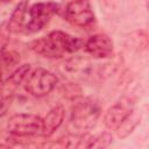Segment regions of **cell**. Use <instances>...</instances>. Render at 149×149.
I'll use <instances>...</instances> for the list:
<instances>
[{
  "label": "cell",
  "mask_w": 149,
  "mask_h": 149,
  "mask_svg": "<svg viewBox=\"0 0 149 149\" xmlns=\"http://www.w3.org/2000/svg\"><path fill=\"white\" fill-rule=\"evenodd\" d=\"M83 47V41L64 31L55 30L47 36L31 43V49L44 57H62L65 54L78 51Z\"/></svg>",
  "instance_id": "cell-1"
},
{
  "label": "cell",
  "mask_w": 149,
  "mask_h": 149,
  "mask_svg": "<svg viewBox=\"0 0 149 149\" xmlns=\"http://www.w3.org/2000/svg\"><path fill=\"white\" fill-rule=\"evenodd\" d=\"M57 81L58 79L52 72L38 68L26 78L24 88L29 94L40 98L49 94L55 88Z\"/></svg>",
  "instance_id": "cell-2"
},
{
  "label": "cell",
  "mask_w": 149,
  "mask_h": 149,
  "mask_svg": "<svg viewBox=\"0 0 149 149\" xmlns=\"http://www.w3.org/2000/svg\"><path fill=\"white\" fill-rule=\"evenodd\" d=\"M8 130L10 134L26 137L31 135H41L42 130V118L35 114H15L8 121Z\"/></svg>",
  "instance_id": "cell-3"
},
{
  "label": "cell",
  "mask_w": 149,
  "mask_h": 149,
  "mask_svg": "<svg viewBox=\"0 0 149 149\" xmlns=\"http://www.w3.org/2000/svg\"><path fill=\"white\" fill-rule=\"evenodd\" d=\"M99 113L100 109L97 102L90 99H81L72 107L71 122L80 129H87L94 126Z\"/></svg>",
  "instance_id": "cell-4"
},
{
  "label": "cell",
  "mask_w": 149,
  "mask_h": 149,
  "mask_svg": "<svg viewBox=\"0 0 149 149\" xmlns=\"http://www.w3.org/2000/svg\"><path fill=\"white\" fill-rule=\"evenodd\" d=\"M59 6L55 2H38L29 8V21L26 24L28 33H36L41 30L50 19L57 14Z\"/></svg>",
  "instance_id": "cell-5"
},
{
  "label": "cell",
  "mask_w": 149,
  "mask_h": 149,
  "mask_svg": "<svg viewBox=\"0 0 149 149\" xmlns=\"http://www.w3.org/2000/svg\"><path fill=\"white\" fill-rule=\"evenodd\" d=\"M65 19L73 26L87 27L94 21V13L88 0H71L65 7Z\"/></svg>",
  "instance_id": "cell-6"
},
{
  "label": "cell",
  "mask_w": 149,
  "mask_h": 149,
  "mask_svg": "<svg viewBox=\"0 0 149 149\" xmlns=\"http://www.w3.org/2000/svg\"><path fill=\"white\" fill-rule=\"evenodd\" d=\"M85 50L94 58H105L113 52V42L105 34H95L85 42Z\"/></svg>",
  "instance_id": "cell-7"
},
{
  "label": "cell",
  "mask_w": 149,
  "mask_h": 149,
  "mask_svg": "<svg viewBox=\"0 0 149 149\" xmlns=\"http://www.w3.org/2000/svg\"><path fill=\"white\" fill-rule=\"evenodd\" d=\"M132 113L133 107L129 101L116 102L106 112L104 118L105 126L109 129H116Z\"/></svg>",
  "instance_id": "cell-8"
},
{
  "label": "cell",
  "mask_w": 149,
  "mask_h": 149,
  "mask_svg": "<svg viewBox=\"0 0 149 149\" xmlns=\"http://www.w3.org/2000/svg\"><path fill=\"white\" fill-rule=\"evenodd\" d=\"M65 116V109L63 106L58 105L50 109V112L42 119V136H50L52 135L56 129L59 128V126L63 123Z\"/></svg>",
  "instance_id": "cell-9"
},
{
  "label": "cell",
  "mask_w": 149,
  "mask_h": 149,
  "mask_svg": "<svg viewBox=\"0 0 149 149\" xmlns=\"http://www.w3.org/2000/svg\"><path fill=\"white\" fill-rule=\"evenodd\" d=\"M26 14H27V1H22L16 6V8L14 9L9 21L7 22L10 31L17 33L22 29L23 23H24Z\"/></svg>",
  "instance_id": "cell-10"
},
{
  "label": "cell",
  "mask_w": 149,
  "mask_h": 149,
  "mask_svg": "<svg viewBox=\"0 0 149 149\" xmlns=\"http://www.w3.org/2000/svg\"><path fill=\"white\" fill-rule=\"evenodd\" d=\"M30 71V65L29 64H22L21 66H19L9 77H8V81L13 85H19L21 84L23 80H26V78L28 77V73Z\"/></svg>",
  "instance_id": "cell-11"
},
{
  "label": "cell",
  "mask_w": 149,
  "mask_h": 149,
  "mask_svg": "<svg viewBox=\"0 0 149 149\" xmlns=\"http://www.w3.org/2000/svg\"><path fill=\"white\" fill-rule=\"evenodd\" d=\"M111 142H112V136L107 133H104L98 137H92L88 148H105L109 146Z\"/></svg>",
  "instance_id": "cell-12"
},
{
  "label": "cell",
  "mask_w": 149,
  "mask_h": 149,
  "mask_svg": "<svg viewBox=\"0 0 149 149\" xmlns=\"http://www.w3.org/2000/svg\"><path fill=\"white\" fill-rule=\"evenodd\" d=\"M9 34H10V29L8 27L7 22H3L2 24H0V55L5 51L7 43L9 41Z\"/></svg>",
  "instance_id": "cell-13"
},
{
  "label": "cell",
  "mask_w": 149,
  "mask_h": 149,
  "mask_svg": "<svg viewBox=\"0 0 149 149\" xmlns=\"http://www.w3.org/2000/svg\"><path fill=\"white\" fill-rule=\"evenodd\" d=\"M0 59H1V62L6 65V66H12V65H15L17 62H19V59H20V57H19V55L16 54V52H14V51H9V52H2L1 55H0Z\"/></svg>",
  "instance_id": "cell-14"
},
{
  "label": "cell",
  "mask_w": 149,
  "mask_h": 149,
  "mask_svg": "<svg viewBox=\"0 0 149 149\" xmlns=\"http://www.w3.org/2000/svg\"><path fill=\"white\" fill-rule=\"evenodd\" d=\"M10 100L7 98V97H3L2 95V98L0 99V116H2V115H5L6 114V112H7V109H8V107H9V102Z\"/></svg>",
  "instance_id": "cell-15"
},
{
  "label": "cell",
  "mask_w": 149,
  "mask_h": 149,
  "mask_svg": "<svg viewBox=\"0 0 149 149\" xmlns=\"http://www.w3.org/2000/svg\"><path fill=\"white\" fill-rule=\"evenodd\" d=\"M0 81H1V69H0Z\"/></svg>",
  "instance_id": "cell-16"
},
{
  "label": "cell",
  "mask_w": 149,
  "mask_h": 149,
  "mask_svg": "<svg viewBox=\"0 0 149 149\" xmlns=\"http://www.w3.org/2000/svg\"><path fill=\"white\" fill-rule=\"evenodd\" d=\"M1 98H2V95H1V94H0V99H1Z\"/></svg>",
  "instance_id": "cell-17"
},
{
  "label": "cell",
  "mask_w": 149,
  "mask_h": 149,
  "mask_svg": "<svg viewBox=\"0 0 149 149\" xmlns=\"http://www.w3.org/2000/svg\"><path fill=\"white\" fill-rule=\"evenodd\" d=\"M3 1H10V0H3Z\"/></svg>",
  "instance_id": "cell-18"
}]
</instances>
